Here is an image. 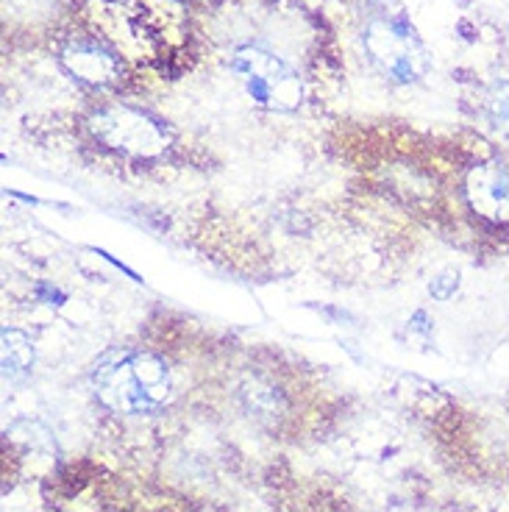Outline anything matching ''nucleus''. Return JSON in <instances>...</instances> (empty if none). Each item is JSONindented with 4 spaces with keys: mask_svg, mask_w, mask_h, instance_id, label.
I'll return each instance as SVG.
<instances>
[{
    "mask_svg": "<svg viewBox=\"0 0 509 512\" xmlns=\"http://www.w3.org/2000/svg\"><path fill=\"white\" fill-rule=\"evenodd\" d=\"M231 70L242 78L245 92L259 106H268L276 112H293L304 98L301 78L295 73L293 64L268 48L242 45L231 56Z\"/></svg>",
    "mask_w": 509,
    "mask_h": 512,
    "instance_id": "f03ea898",
    "label": "nucleus"
},
{
    "mask_svg": "<svg viewBox=\"0 0 509 512\" xmlns=\"http://www.w3.org/2000/svg\"><path fill=\"white\" fill-rule=\"evenodd\" d=\"M92 390L103 407L120 415H148L173 396V376L165 359L148 351H115L92 371Z\"/></svg>",
    "mask_w": 509,
    "mask_h": 512,
    "instance_id": "f257e3e1",
    "label": "nucleus"
},
{
    "mask_svg": "<svg viewBox=\"0 0 509 512\" xmlns=\"http://www.w3.org/2000/svg\"><path fill=\"white\" fill-rule=\"evenodd\" d=\"M59 59L73 76L81 78L84 84H92V87H109L120 78V59L95 39H70Z\"/></svg>",
    "mask_w": 509,
    "mask_h": 512,
    "instance_id": "423d86ee",
    "label": "nucleus"
},
{
    "mask_svg": "<svg viewBox=\"0 0 509 512\" xmlns=\"http://www.w3.org/2000/svg\"><path fill=\"white\" fill-rule=\"evenodd\" d=\"M487 112H490L493 126L509 134V81L498 84L496 90H493L490 101H487Z\"/></svg>",
    "mask_w": 509,
    "mask_h": 512,
    "instance_id": "6e6552de",
    "label": "nucleus"
},
{
    "mask_svg": "<svg viewBox=\"0 0 509 512\" xmlns=\"http://www.w3.org/2000/svg\"><path fill=\"white\" fill-rule=\"evenodd\" d=\"M95 134L112 148H120L126 154L137 156H153L165 148V131L159 128L156 120L145 117L142 112L126 109V106H115L106 109L95 117Z\"/></svg>",
    "mask_w": 509,
    "mask_h": 512,
    "instance_id": "20e7f679",
    "label": "nucleus"
},
{
    "mask_svg": "<svg viewBox=\"0 0 509 512\" xmlns=\"http://www.w3.org/2000/svg\"><path fill=\"white\" fill-rule=\"evenodd\" d=\"M34 343H31V337L23 332H17V329H3V376L6 379H23L31 373L34 368Z\"/></svg>",
    "mask_w": 509,
    "mask_h": 512,
    "instance_id": "0eeeda50",
    "label": "nucleus"
},
{
    "mask_svg": "<svg viewBox=\"0 0 509 512\" xmlns=\"http://www.w3.org/2000/svg\"><path fill=\"white\" fill-rule=\"evenodd\" d=\"M373 64L395 84H415L429 73V56L420 39L398 20H373L365 31Z\"/></svg>",
    "mask_w": 509,
    "mask_h": 512,
    "instance_id": "7ed1b4c3",
    "label": "nucleus"
},
{
    "mask_svg": "<svg viewBox=\"0 0 509 512\" xmlns=\"http://www.w3.org/2000/svg\"><path fill=\"white\" fill-rule=\"evenodd\" d=\"M429 290H432L434 298L446 301L448 295L457 290V273H454V276L448 273V276H440V279H434V284H432V287H429Z\"/></svg>",
    "mask_w": 509,
    "mask_h": 512,
    "instance_id": "1a4fd4ad",
    "label": "nucleus"
},
{
    "mask_svg": "<svg viewBox=\"0 0 509 512\" xmlns=\"http://www.w3.org/2000/svg\"><path fill=\"white\" fill-rule=\"evenodd\" d=\"M465 195L476 215L509 223V170L501 165L473 167L465 181Z\"/></svg>",
    "mask_w": 509,
    "mask_h": 512,
    "instance_id": "39448f33",
    "label": "nucleus"
}]
</instances>
